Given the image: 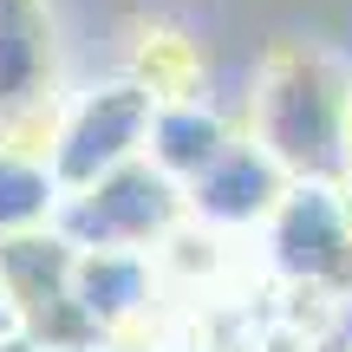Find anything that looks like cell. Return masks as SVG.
<instances>
[{"label": "cell", "mask_w": 352, "mask_h": 352, "mask_svg": "<svg viewBox=\"0 0 352 352\" xmlns=\"http://www.w3.org/2000/svg\"><path fill=\"white\" fill-rule=\"evenodd\" d=\"M183 215H189V183H176L157 157H131L91 189H72L59 209V228L78 248H151V241L176 235Z\"/></svg>", "instance_id": "2"}, {"label": "cell", "mask_w": 352, "mask_h": 352, "mask_svg": "<svg viewBox=\"0 0 352 352\" xmlns=\"http://www.w3.org/2000/svg\"><path fill=\"white\" fill-rule=\"evenodd\" d=\"M78 300L104 333H118L124 320H138L157 300V274L144 248H85L78 254Z\"/></svg>", "instance_id": "7"}, {"label": "cell", "mask_w": 352, "mask_h": 352, "mask_svg": "<svg viewBox=\"0 0 352 352\" xmlns=\"http://www.w3.org/2000/svg\"><path fill=\"white\" fill-rule=\"evenodd\" d=\"M235 144V131L222 124V118L209 111L202 98H170L157 104V124H151V157L164 164L176 183H196L202 170L215 164V157Z\"/></svg>", "instance_id": "8"}, {"label": "cell", "mask_w": 352, "mask_h": 352, "mask_svg": "<svg viewBox=\"0 0 352 352\" xmlns=\"http://www.w3.org/2000/svg\"><path fill=\"white\" fill-rule=\"evenodd\" d=\"M248 138L294 183H352V78L327 52L274 39L254 65Z\"/></svg>", "instance_id": "1"}, {"label": "cell", "mask_w": 352, "mask_h": 352, "mask_svg": "<svg viewBox=\"0 0 352 352\" xmlns=\"http://www.w3.org/2000/svg\"><path fill=\"white\" fill-rule=\"evenodd\" d=\"M151 124H157V91L138 78H111V85L72 98L65 131L52 144V176L65 183V196L91 189L131 157H151Z\"/></svg>", "instance_id": "3"}, {"label": "cell", "mask_w": 352, "mask_h": 352, "mask_svg": "<svg viewBox=\"0 0 352 352\" xmlns=\"http://www.w3.org/2000/svg\"><path fill=\"white\" fill-rule=\"evenodd\" d=\"M294 176L274 164L254 138H235L209 170L189 183V209L215 228H248V222H267V215L287 202Z\"/></svg>", "instance_id": "5"}, {"label": "cell", "mask_w": 352, "mask_h": 352, "mask_svg": "<svg viewBox=\"0 0 352 352\" xmlns=\"http://www.w3.org/2000/svg\"><path fill=\"white\" fill-rule=\"evenodd\" d=\"M65 209V183L52 176L46 157H26L0 144V235H20V228H46Z\"/></svg>", "instance_id": "9"}, {"label": "cell", "mask_w": 352, "mask_h": 352, "mask_svg": "<svg viewBox=\"0 0 352 352\" xmlns=\"http://www.w3.org/2000/svg\"><path fill=\"white\" fill-rule=\"evenodd\" d=\"M346 209H352V183H346Z\"/></svg>", "instance_id": "13"}, {"label": "cell", "mask_w": 352, "mask_h": 352, "mask_svg": "<svg viewBox=\"0 0 352 352\" xmlns=\"http://www.w3.org/2000/svg\"><path fill=\"white\" fill-rule=\"evenodd\" d=\"M0 352H52V346H39L33 333H7V340H0Z\"/></svg>", "instance_id": "11"}, {"label": "cell", "mask_w": 352, "mask_h": 352, "mask_svg": "<svg viewBox=\"0 0 352 352\" xmlns=\"http://www.w3.org/2000/svg\"><path fill=\"white\" fill-rule=\"evenodd\" d=\"M7 333H20V314H13V300H7V287H0V340Z\"/></svg>", "instance_id": "12"}, {"label": "cell", "mask_w": 352, "mask_h": 352, "mask_svg": "<svg viewBox=\"0 0 352 352\" xmlns=\"http://www.w3.org/2000/svg\"><path fill=\"white\" fill-rule=\"evenodd\" d=\"M138 85L157 91V104L170 98H202V46L189 33H170V26H157V33L138 39Z\"/></svg>", "instance_id": "10"}, {"label": "cell", "mask_w": 352, "mask_h": 352, "mask_svg": "<svg viewBox=\"0 0 352 352\" xmlns=\"http://www.w3.org/2000/svg\"><path fill=\"white\" fill-rule=\"evenodd\" d=\"M267 248L294 287L352 300V209L340 183H294L287 202L267 215Z\"/></svg>", "instance_id": "4"}, {"label": "cell", "mask_w": 352, "mask_h": 352, "mask_svg": "<svg viewBox=\"0 0 352 352\" xmlns=\"http://www.w3.org/2000/svg\"><path fill=\"white\" fill-rule=\"evenodd\" d=\"M59 91V39L46 0H0V111Z\"/></svg>", "instance_id": "6"}]
</instances>
